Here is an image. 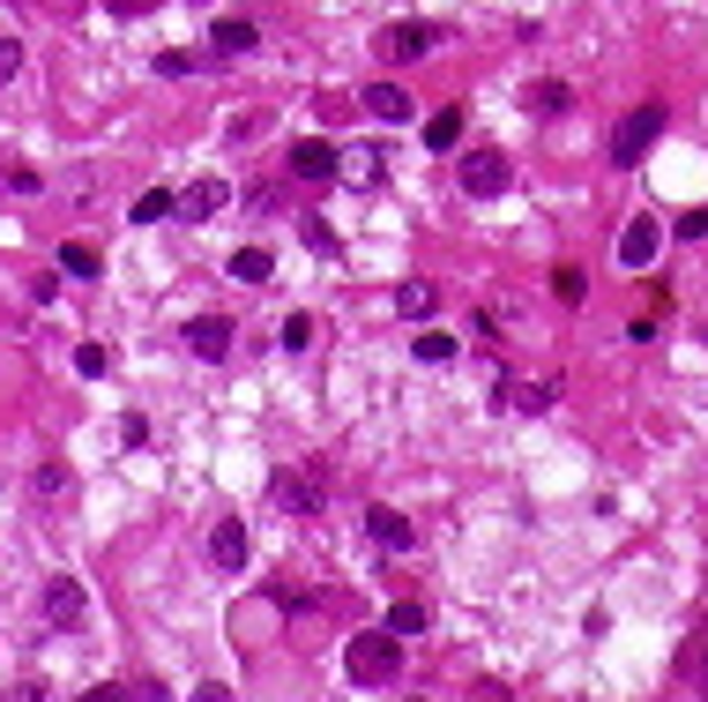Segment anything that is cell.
<instances>
[{
  "label": "cell",
  "instance_id": "cell-1",
  "mask_svg": "<svg viewBox=\"0 0 708 702\" xmlns=\"http://www.w3.org/2000/svg\"><path fill=\"white\" fill-rule=\"evenodd\" d=\"M343 673L358 680V688H389L403 673V643H395L389 627H366V635H351V651H343Z\"/></svg>",
  "mask_w": 708,
  "mask_h": 702
},
{
  "label": "cell",
  "instance_id": "cell-2",
  "mask_svg": "<svg viewBox=\"0 0 708 702\" xmlns=\"http://www.w3.org/2000/svg\"><path fill=\"white\" fill-rule=\"evenodd\" d=\"M657 135H663V105H635L627 120L611 127V165H641L657 150Z\"/></svg>",
  "mask_w": 708,
  "mask_h": 702
},
{
  "label": "cell",
  "instance_id": "cell-3",
  "mask_svg": "<svg viewBox=\"0 0 708 702\" xmlns=\"http://www.w3.org/2000/svg\"><path fill=\"white\" fill-rule=\"evenodd\" d=\"M455 179H463V195H478V202L508 195V150H470Z\"/></svg>",
  "mask_w": 708,
  "mask_h": 702
},
{
  "label": "cell",
  "instance_id": "cell-4",
  "mask_svg": "<svg viewBox=\"0 0 708 702\" xmlns=\"http://www.w3.org/2000/svg\"><path fill=\"white\" fill-rule=\"evenodd\" d=\"M276 508H298V516H314L321 501H328V486H321V471L314 464H298V471H276Z\"/></svg>",
  "mask_w": 708,
  "mask_h": 702
},
{
  "label": "cell",
  "instance_id": "cell-5",
  "mask_svg": "<svg viewBox=\"0 0 708 702\" xmlns=\"http://www.w3.org/2000/svg\"><path fill=\"white\" fill-rule=\"evenodd\" d=\"M373 52H381L389 68H411L417 52H433V30H425V23H389L381 38H373Z\"/></svg>",
  "mask_w": 708,
  "mask_h": 702
},
{
  "label": "cell",
  "instance_id": "cell-6",
  "mask_svg": "<svg viewBox=\"0 0 708 702\" xmlns=\"http://www.w3.org/2000/svg\"><path fill=\"white\" fill-rule=\"evenodd\" d=\"M224 202H232V187H224V179H195L187 195H171V217H187V225H195V217H217Z\"/></svg>",
  "mask_w": 708,
  "mask_h": 702
},
{
  "label": "cell",
  "instance_id": "cell-7",
  "mask_svg": "<svg viewBox=\"0 0 708 702\" xmlns=\"http://www.w3.org/2000/svg\"><path fill=\"white\" fill-rule=\"evenodd\" d=\"M262 46V30L246 23V16H217L209 23V52H224V60H239V52H254Z\"/></svg>",
  "mask_w": 708,
  "mask_h": 702
},
{
  "label": "cell",
  "instance_id": "cell-8",
  "mask_svg": "<svg viewBox=\"0 0 708 702\" xmlns=\"http://www.w3.org/2000/svg\"><path fill=\"white\" fill-rule=\"evenodd\" d=\"M187 351H195V359H232V322H224V314L187 322Z\"/></svg>",
  "mask_w": 708,
  "mask_h": 702
},
{
  "label": "cell",
  "instance_id": "cell-9",
  "mask_svg": "<svg viewBox=\"0 0 708 702\" xmlns=\"http://www.w3.org/2000/svg\"><path fill=\"white\" fill-rule=\"evenodd\" d=\"M657 217H635V225L619 232V262H627V270H649V262H657Z\"/></svg>",
  "mask_w": 708,
  "mask_h": 702
},
{
  "label": "cell",
  "instance_id": "cell-10",
  "mask_svg": "<svg viewBox=\"0 0 708 702\" xmlns=\"http://www.w3.org/2000/svg\"><path fill=\"white\" fill-rule=\"evenodd\" d=\"M366 530H373L389 553H411V546H417V530H411V516H403V508H366Z\"/></svg>",
  "mask_w": 708,
  "mask_h": 702
},
{
  "label": "cell",
  "instance_id": "cell-11",
  "mask_svg": "<svg viewBox=\"0 0 708 702\" xmlns=\"http://www.w3.org/2000/svg\"><path fill=\"white\" fill-rule=\"evenodd\" d=\"M246 553H254V546H246V524H239V516H224V524L209 530V560H217V568H246Z\"/></svg>",
  "mask_w": 708,
  "mask_h": 702
},
{
  "label": "cell",
  "instance_id": "cell-12",
  "mask_svg": "<svg viewBox=\"0 0 708 702\" xmlns=\"http://www.w3.org/2000/svg\"><path fill=\"white\" fill-rule=\"evenodd\" d=\"M46 621H52V627H75V621H82V583H75V576H52V583H46Z\"/></svg>",
  "mask_w": 708,
  "mask_h": 702
},
{
  "label": "cell",
  "instance_id": "cell-13",
  "mask_svg": "<svg viewBox=\"0 0 708 702\" xmlns=\"http://www.w3.org/2000/svg\"><path fill=\"white\" fill-rule=\"evenodd\" d=\"M292 173L298 179H328L336 173V150H328L321 135H306V143H292Z\"/></svg>",
  "mask_w": 708,
  "mask_h": 702
},
{
  "label": "cell",
  "instance_id": "cell-14",
  "mask_svg": "<svg viewBox=\"0 0 708 702\" xmlns=\"http://www.w3.org/2000/svg\"><path fill=\"white\" fill-rule=\"evenodd\" d=\"M358 105H366L373 120H411V113H417V105H411V90H395V82H373V90H366Z\"/></svg>",
  "mask_w": 708,
  "mask_h": 702
},
{
  "label": "cell",
  "instance_id": "cell-15",
  "mask_svg": "<svg viewBox=\"0 0 708 702\" xmlns=\"http://www.w3.org/2000/svg\"><path fill=\"white\" fill-rule=\"evenodd\" d=\"M425 621H433V613H425V598H395V605H389V635H395V643L425 635Z\"/></svg>",
  "mask_w": 708,
  "mask_h": 702
},
{
  "label": "cell",
  "instance_id": "cell-16",
  "mask_svg": "<svg viewBox=\"0 0 708 702\" xmlns=\"http://www.w3.org/2000/svg\"><path fill=\"white\" fill-rule=\"evenodd\" d=\"M440 306V292L433 284H425V276H417V284H403V292H395V314H403V322H425V314H433Z\"/></svg>",
  "mask_w": 708,
  "mask_h": 702
},
{
  "label": "cell",
  "instance_id": "cell-17",
  "mask_svg": "<svg viewBox=\"0 0 708 702\" xmlns=\"http://www.w3.org/2000/svg\"><path fill=\"white\" fill-rule=\"evenodd\" d=\"M530 113H544V120H552V113H567V105H574V90H567V82H530Z\"/></svg>",
  "mask_w": 708,
  "mask_h": 702
},
{
  "label": "cell",
  "instance_id": "cell-18",
  "mask_svg": "<svg viewBox=\"0 0 708 702\" xmlns=\"http://www.w3.org/2000/svg\"><path fill=\"white\" fill-rule=\"evenodd\" d=\"M425 143H433V150H455V143H463V113H455V105L433 113V120H425Z\"/></svg>",
  "mask_w": 708,
  "mask_h": 702
},
{
  "label": "cell",
  "instance_id": "cell-19",
  "mask_svg": "<svg viewBox=\"0 0 708 702\" xmlns=\"http://www.w3.org/2000/svg\"><path fill=\"white\" fill-rule=\"evenodd\" d=\"M269 270H276V254H269V247H239V254H232V276H246V284H262Z\"/></svg>",
  "mask_w": 708,
  "mask_h": 702
},
{
  "label": "cell",
  "instance_id": "cell-20",
  "mask_svg": "<svg viewBox=\"0 0 708 702\" xmlns=\"http://www.w3.org/2000/svg\"><path fill=\"white\" fill-rule=\"evenodd\" d=\"M171 217V195L165 187H142V195H135V225H165Z\"/></svg>",
  "mask_w": 708,
  "mask_h": 702
},
{
  "label": "cell",
  "instance_id": "cell-21",
  "mask_svg": "<svg viewBox=\"0 0 708 702\" xmlns=\"http://www.w3.org/2000/svg\"><path fill=\"white\" fill-rule=\"evenodd\" d=\"M448 359H455V337L425 329V337H417V367H448Z\"/></svg>",
  "mask_w": 708,
  "mask_h": 702
},
{
  "label": "cell",
  "instance_id": "cell-22",
  "mask_svg": "<svg viewBox=\"0 0 708 702\" xmlns=\"http://www.w3.org/2000/svg\"><path fill=\"white\" fill-rule=\"evenodd\" d=\"M60 270H68V276H98L105 262H98V247H82V240H75V247H60Z\"/></svg>",
  "mask_w": 708,
  "mask_h": 702
},
{
  "label": "cell",
  "instance_id": "cell-23",
  "mask_svg": "<svg viewBox=\"0 0 708 702\" xmlns=\"http://www.w3.org/2000/svg\"><path fill=\"white\" fill-rule=\"evenodd\" d=\"M105 367H112V359H105V344H82V351H75V374H90V381H98Z\"/></svg>",
  "mask_w": 708,
  "mask_h": 702
},
{
  "label": "cell",
  "instance_id": "cell-24",
  "mask_svg": "<svg viewBox=\"0 0 708 702\" xmlns=\"http://www.w3.org/2000/svg\"><path fill=\"white\" fill-rule=\"evenodd\" d=\"M157 76H195V52H179V46L157 52Z\"/></svg>",
  "mask_w": 708,
  "mask_h": 702
},
{
  "label": "cell",
  "instance_id": "cell-25",
  "mask_svg": "<svg viewBox=\"0 0 708 702\" xmlns=\"http://www.w3.org/2000/svg\"><path fill=\"white\" fill-rule=\"evenodd\" d=\"M314 344V322H306V314H292V322H284V351H306Z\"/></svg>",
  "mask_w": 708,
  "mask_h": 702
},
{
  "label": "cell",
  "instance_id": "cell-26",
  "mask_svg": "<svg viewBox=\"0 0 708 702\" xmlns=\"http://www.w3.org/2000/svg\"><path fill=\"white\" fill-rule=\"evenodd\" d=\"M30 8H38V16H52V23H75V16H82V0H30Z\"/></svg>",
  "mask_w": 708,
  "mask_h": 702
},
{
  "label": "cell",
  "instance_id": "cell-27",
  "mask_svg": "<svg viewBox=\"0 0 708 702\" xmlns=\"http://www.w3.org/2000/svg\"><path fill=\"white\" fill-rule=\"evenodd\" d=\"M16 68H23V46H16V38H8V30H0V82L16 76Z\"/></svg>",
  "mask_w": 708,
  "mask_h": 702
},
{
  "label": "cell",
  "instance_id": "cell-28",
  "mask_svg": "<svg viewBox=\"0 0 708 702\" xmlns=\"http://www.w3.org/2000/svg\"><path fill=\"white\" fill-rule=\"evenodd\" d=\"M552 397H560L552 381H538V389H514V403H522V411H538V403H552Z\"/></svg>",
  "mask_w": 708,
  "mask_h": 702
},
{
  "label": "cell",
  "instance_id": "cell-29",
  "mask_svg": "<svg viewBox=\"0 0 708 702\" xmlns=\"http://www.w3.org/2000/svg\"><path fill=\"white\" fill-rule=\"evenodd\" d=\"M582 292H589L582 270H560V300H567V306H582Z\"/></svg>",
  "mask_w": 708,
  "mask_h": 702
},
{
  "label": "cell",
  "instance_id": "cell-30",
  "mask_svg": "<svg viewBox=\"0 0 708 702\" xmlns=\"http://www.w3.org/2000/svg\"><path fill=\"white\" fill-rule=\"evenodd\" d=\"M679 240H708V209H686V217H679Z\"/></svg>",
  "mask_w": 708,
  "mask_h": 702
},
{
  "label": "cell",
  "instance_id": "cell-31",
  "mask_svg": "<svg viewBox=\"0 0 708 702\" xmlns=\"http://www.w3.org/2000/svg\"><path fill=\"white\" fill-rule=\"evenodd\" d=\"M105 8H112V16H149L157 0H105Z\"/></svg>",
  "mask_w": 708,
  "mask_h": 702
},
{
  "label": "cell",
  "instance_id": "cell-32",
  "mask_svg": "<svg viewBox=\"0 0 708 702\" xmlns=\"http://www.w3.org/2000/svg\"><path fill=\"white\" fill-rule=\"evenodd\" d=\"M75 702H135L127 688H90V695H75Z\"/></svg>",
  "mask_w": 708,
  "mask_h": 702
},
{
  "label": "cell",
  "instance_id": "cell-33",
  "mask_svg": "<svg viewBox=\"0 0 708 702\" xmlns=\"http://www.w3.org/2000/svg\"><path fill=\"white\" fill-rule=\"evenodd\" d=\"M195 702H232V688H224V680H209V688H195Z\"/></svg>",
  "mask_w": 708,
  "mask_h": 702
},
{
  "label": "cell",
  "instance_id": "cell-34",
  "mask_svg": "<svg viewBox=\"0 0 708 702\" xmlns=\"http://www.w3.org/2000/svg\"><path fill=\"white\" fill-rule=\"evenodd\" d=\"M694 680H701V702H708V651H701V665H694Z\"/></svg>",
  "mask_w": 708,
  "mask_h": 702
},
{
  "label": "cell",
  "instance_id": "cell-35",
  "mask_svg": "<svg viewBox=\"0 0 708 702\" xmlns=\"http://www.w3.org/2000/svg\"><path fill=\"white\" fill-rule=\"evenodd\" d=\"M485 702H500V695H485Z\"/></svg>",
  "mask_w": 708,
  "mask_h": 702
}]
</instances>
